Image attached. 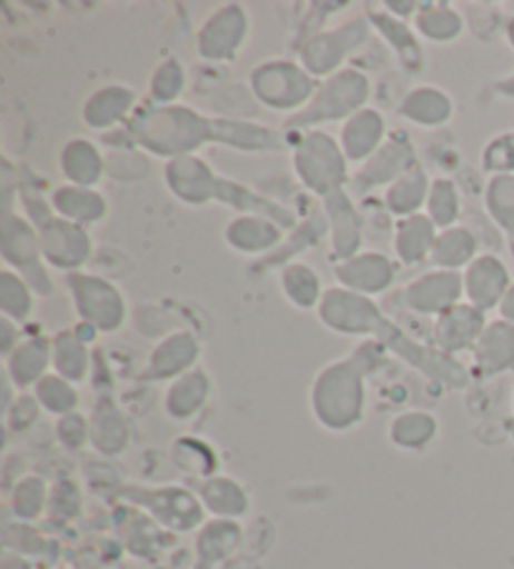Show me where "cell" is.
<instances>
[{"label": "cell", "instance_id": "12", "mask_svg": "<svg viewBox=\"0 0 514 569\" xmlns=\"http://www.w3.org/2000/svg\"><path fill=\"white\" fill-rule=\"evenodd\" d=\"M500 309H502V313H504V319L514 323V283L510 287V291L504 293Z\"/></svg>", "mask_w": 514, "mask_h": 569}, {"label": "cell", "instance_id": "15", "mask_svg": "<svg viewBox=\"0 0 514 569\" xmlns=\"http://www.w3.org/2000/svg\"><path fill=\"white\" fill-rule=\"evenodd\" d=\"M510 41H512V46H514V21H512V26H510Z\"/></svg>", "mask_w": 514, "mask_h": 569}, {"label": "cell", "instance_id": "2", "mask_svg": "<svg viewBox=\"0 0 514 569\" xmlns=\"http://www.w3.org/2000/svg\"><path fill=\"white\" fill-rule=\"evenodd\" d=\"M480 365L497 375V371L514 367V323L497 321L492 323L480 341Z\"/></svg>", "mask_w": 514, "mask_h": 569}, {"label": "cell", "instance_id": "13", "mask_svg": "<svg viewBox=\"0 0 514 569\" xmlns=\"http://www.w3.org/2000/svg\"><path fill=\"white\" fill-rule=\"evenodd\" d=\"M0 569H31V565H28L23 557L6 555V557H3V567H0Z\"/></svg>", "mask_w": 514, "mask_h": 569}, {"label": "cell", "instance_id": "1", "mask_svg": "<svg viewBox=\"0 0 514 569\" xmlns=\"http://www.w3.org/2000/svg\"><path fill=\"white\" fill-rule=\"evenodd\" d=\"M314 415L334 431L357 425L364 415V387L354 371H324L314 389Z\"/></svg>", "mask_w": 514, "mask_h": 569}, {"label": "cell", "instance_id": "9", "mask_svg": "<svg viewBox=\"0 0 514 569\" xmlns=\"http://www.w3.org/2000/svg\"><path fill=\"white\" fill-rule=\"evenodd\" d=\"M38 401L53 415H73L76 407V391L61 379H46L38 385Z\"/></svg>", "mask_w": 514, "mask_h": 569}, {"label": "cell", "instance_id": "7", "mask_svg": "<svg viewBox=\"0 0 514 569\" xmlns=\"http://www.w3.org/2000/svg\"><path fill=\"white\" fill-rule=\"evenodd\" d=\"M490 203L497 221L507 229L514 249V176H502V179L492 183Z\"/></svg>", "mask_w": 514, "mask_h": 569}, {"label": "cell", "instance_id": "3", "mask_svg": "<svg viewBox=\"0 0 514 569\" xmlns=\"http://www.w3.org/2000/svg\"><path fill=\"white\" fill-rule=\"evenodd\" d=\"M510 291V273L497 259H482L472 271V299L480 307H494L502 303L504 293Z\"/></svg>", "mask_w": 514, "mask_h": 569}, {"label": "cell", "instance_id": "4", "mask_svg": "<svg viewBox=\"0 0 514 569\" xmlns=\"http://www.w3.org/2000/svg\"><path fill=\"white\" fill-rule=\"evenodd\" d=\"M389 435L399 449H424L437 435V419L427 411H407L392 421Z\"/></svg>", "mask_w": 514, "mask_h": 569}, {"label": "cell", "instance_id": "11", "mask_svg": "<svg viewBox=\"0 0 514 569\" xmlns=\"http://www.w3.org/2000/svg\"><path fill=\"white\" fill-rule=\"evenodd\" d=\"M86 435H88V425L86 419H81L78 415H66L61 421H58V439L71 449L83 445Z\"/></svg>", "mask_w": 514, "mask_h": 569}, {"label": "cell", "instance_id": "10", "mask_svg": "<svg viewBox=\"0 0 514 569\" xmlns=\"http://www.w3.org/2000/svg\"><path fill=\"white\" fill-rule=\"evenodd\" d=\"M487 166L494 171H502L504 176L514 173V133L502 136L490 146Z\"/></svg>", "mask_w": 514, "mask_h": 569}, {"label": "cell", "instance_id": "8", "mask_svg": "<svg viewBox=\"0 0 514 569\" xmlns=\"http://www.w3.org/2000/svg\"><path fill=\"white\" fill-rule=\"evenodd\" d=\"M46 507V485L43 479L38 477H28L23 479L21 485L16 489V497H13V509L18 517L23 519H33L43 512Z\"/></svg>", "mask_w": 514, "mask_h": 569}, {"label": "cell", "instance_id": "5", "mask_svg": "<svg viewBox=\"0 0 514 569\" xmlns=\"http://www.w3.org/2000/svg\"><path fill=\"white\" fill-rule=\"evenodd\" d=\"M206 395H209V385H206V379L196 371L194 377H186L171 391H168V399H166L168 415L174 419L194 417L196 411L204 407Z\"/></svg>", "mask_w": 514, "mask_h": 569}, {"label": "cell", "instance_id": "14", "mask_svg": "<svg viewBox=\"0 0 514 569\" xmlns=\"http://www.w3.org/2000/svg\"><path fill=\"white\" fill-rule=\"evenodd\" d=\"M502 88H504V91H507L510 96H514V76L510 78V81H504V86H502Z\"/></svg>", "mask_w": 514, "mask_h": 569}, {"label": "cell", "instance_id": "6", "mask_svg": "<svg viewBox=\"0 0 514 569\" xmlns=\"http://www.w3.org/2000/svg\"><path fill=\"white\" fill-rule=\"evenodd\" d=\"M201 497H204L206 507L224 519L244 515L246 505H249L246 502L244 489L226 477H216V479H211V482H206Z\"/></svg>", "mask_w": 514, "mask_h": 569}]
</instances>
